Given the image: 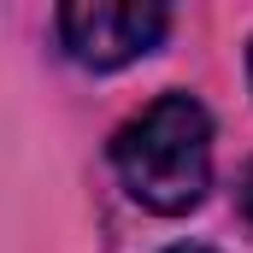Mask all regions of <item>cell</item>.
I'll return each instance as SVG.
<instances>
[{
  "label": "cell",
  "instance_id": "obj_3",
  "mask_svg": "<svg viewBox=\"0 0 253 253\" xmlns=\"http://www.w3.org/2000/svg\"><path fill=\"white\" fill-rule=\"evenodd\" d=\"M242 212H248V224H253V165H248V177H242Z\"/></svg>",
  "mask_w": 253,
  "mask_h": 253
},
{
  "label": "cell",
  "instance_id": "obj_1",
  "mask_svg": "<svg viewBox=\"0 0 253 253\" xmlns=\"http://www.w3.org/2000/svg\"><path fill=\"white\" fill-rule=\"evenodd\" d=\"M112 171L135 206H147L159 218L194 212L212 189V118H206V106L183 88L141 106L112 135Z\"/></svg>",
  "mask_w": 253,
  "mask_h": 253
},
{
  "label": "cell",
  "instance_id": "obj_2",
  "mask_svg": "<svg viewBox=\"0 0 253 253\" xmlns=\"http://www.w3.org/2000/svg\"><path fill=\"white\" fill-rule=\"evenodd\" d=\"M53 24L65 53L83 71H124L165 42L171 12L153 0H77V6H59Z\"/></svg>",
  "mask_w": 253,
  "mask_h": 253
},
{
  "label": "cell",
  "instance_id": "obj_4",
  "mask_svg": "<svg viewBox=\"0 0 253 253\" xmlns=\"http://www.w3.org/2000/svg\"><path fill=\"white\" fill-rule=\"evenodd\" d=\"M165 253H218V248H206V242H177V248H165Z\"/></svg>",
  "mask_w": 253,
  "mask_h": 253
},
{
  "label": "cell",
  "instance_id": "obj_5",
  "mask_svg": "<svg viewBox=\"0 0 253 253\" xmlns=\"http://www.w3.org/2000/svg\"><path fill=\"white\" fill-rule=\"evenodd\" d=\"M248 77H253V47H248Z\"/></svg>",
  "mask_w": 253,
  "mask_h": 253
}]
</instances>
